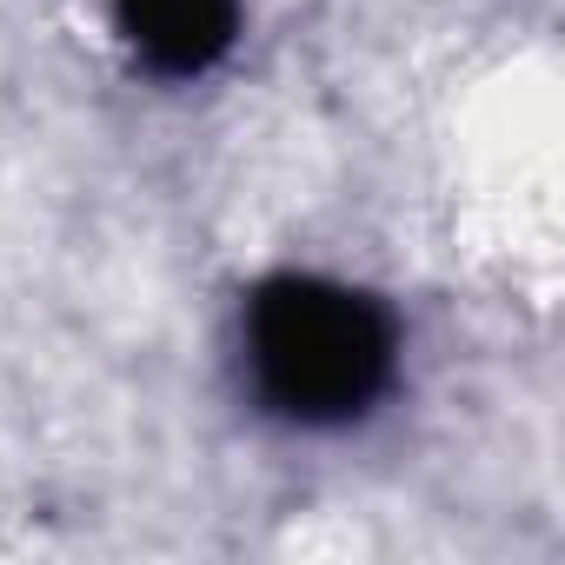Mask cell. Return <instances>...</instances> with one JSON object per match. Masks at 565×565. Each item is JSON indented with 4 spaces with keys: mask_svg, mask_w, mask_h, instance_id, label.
I'll return each instance as SVG.
<instances>
[{
    "mask_svg": "<svg viewBox=\"0 0 565 565\" xmlns=\"http://www.w3.org/2000/svg\"><path fill=\"white\" fill-rule=\"evenodd\" d=\"M253 399L307 433H333L366 419L399 373L393 313L340 279L320 273H273L246 294L239 313Z\"/></svg>",
    "mask_w": 565,
    "mask_h": 565,
    "instance_id": "obj_1",
    "label": "cell"
},
{
    "mask_svg": "<svg viewBox=\"0 0 565 565\" xmlns=\"http://www.w3.org/2000/svg\"><path fill=\"white\" fill-rule=\"evenodd\" d=\"M114 28L160 81H200L239 41V0H114Z\"/></svg>",
    "mask_w": 565,
    "mask_h": 565,
    "instance_id": "obj_2",
    "label": "cell"
}]
</instances>
